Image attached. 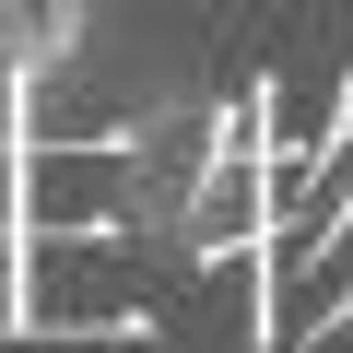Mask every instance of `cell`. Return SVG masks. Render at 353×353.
<instances>
[{
	"label": "cell",
	"mask_w": 353,
	"mask_h": 353,
	"mask_svg": "<svg viewBox=\"0 0 353 353\" xmlns=\"http://www.w3.org/2000/svg\"><path fill=\"white\" fill-rule=\"evenodd\" d=\"M165 236L153 224H83V236H12V318L24 330H141L165 306Z\"/></svg>",
	"instance_id": "obj_1"
},
{
	"label": "cell",
	"mask_w": 353,
	"mask_h": 353,
	"mask_svg": "<svg viewBox=\"0 0 353 353\" xmlns=\"http://www.w3.org/2000/svg\"><path fill=\"white\" fill-rule=\"evenodd\" d=\"M71 36H83V0H12V71H24V83L59 71Z\"/></svg>",
	"instance_id": "obj_2"
}]
</instances>
